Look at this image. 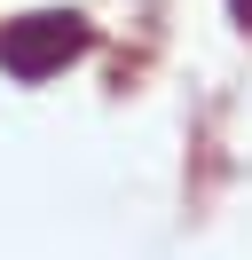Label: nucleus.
Listing matches in <instances>:
<instances>
[{
  "label": "nucleus",
  "instance_id": "nucleus-1",
  "mask_svg": "<svg viewBox=\"0 0 252 260\" xmlns=\"http://www.w3.org/2000/svg\"><path fill=\"white\" fill-rule=\"evenodd\" d=\"M94 48V32H87V16H71V8H32V16H16V24H0V71L8 79H55L63 63H79V55Z\"/></svg>",
  "mask_w": 252,
  "mask_h": 260
},
{
  "label": "nucleus",
  "instance_id": "nucleus-2",
  "mask_svg": "<svg viewBox=\"0 0 252 260\" xmlns=\"http://www.w3.org/2000/svg\"><path fill=\"white\" fill-rule=\"evenodd\" d=\"M229 16H236V24H244V32H252V0H229Z\"/></svg>",
  "mask_w": 252,
  "mask_h": 260
}]
</instances>
